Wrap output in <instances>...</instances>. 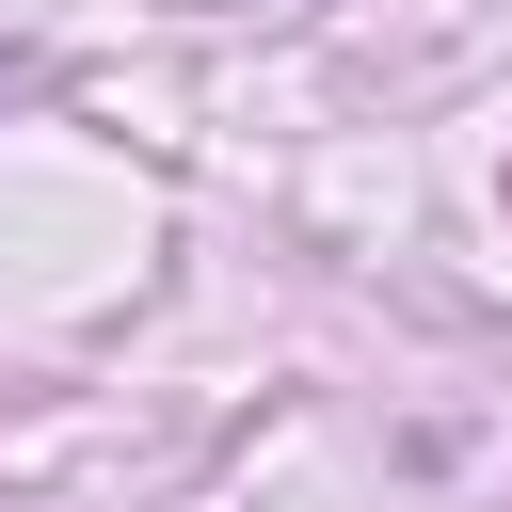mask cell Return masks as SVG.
Returning <instances> with one entry per match:
<instances>
[]
</instances>
